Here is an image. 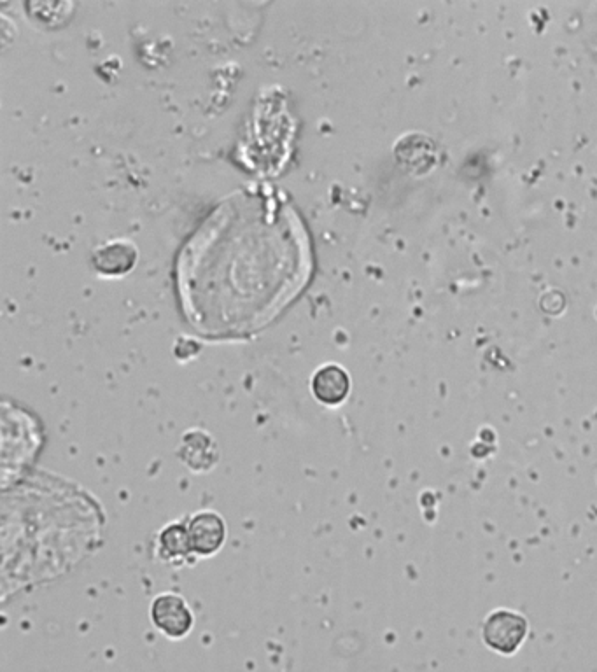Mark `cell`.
<instances>
[{
	"label": "cell",
	"mask_w": 597,
	"mask_h": 672,
	"mask_svg": "<svg viewBox=\"0 0 597 672\" xmlns=\"http://www.w3.org/2000/svg\"><path fill=\"white\" fill-rule=\"evenodd\" d=\"M482 636L489 648L503 655H512L519 650L527 636V622L524 616L508 609H498L487 616Z\"/></svg>",
	"instance_id": "obj_1"
},
{
	"label": "cell",
	"mask_w": 597,
	"mask_h": 672,
	"mask_svg": "<svg viewBox=\"0 0 597 672\" xmlns=\"http://www.w3.org/2000/svg\"><path fill=\"white\" fill-rule=\"evenodd\" d=\"M151 620L165 636L184 637L193 627V613L183 597L160 594L151 604Z\"/></svg>",
	"instance_id": "obj_2"
},
{
	"label": "cell",
	"mask_w": 597,
	"mask_h": 672,
	"mask_svg": "<svg viewBox=\"0 0 597 672\" xmlns=\"http://www.w3.org/2000/svg\"><path fill=\"white\" fill-rule=\"evenodd\" d=\"M191 552L198 555H214L225 545V520L216 511H200L188 522Z\"/></svg>",
	"instance_id": "obj_3"
},
{
	"label": "cell",
	"mask_w": 597,
	"mask_h": 672,
	"mask_svg": "<svg viewBox=\"0 0 597 672\" xmlns=\"http://www.w3.org/2000/svg\"><path fill=\"white\" fill-rule=\"evenodd\" d=\"M310 385L319 403L338 406L351 392V377L340 364L328 363L314 373Z\"/></svg>",
	"instance_id": "obj_4"
},
{
	"label": "cell",
	"mask_w": 597,
	"mask_h": 672,
	"mask_svg": "<svg viewBox=\"0 0 597 672\" xmlns=\"http://www.w3.org/2000/svg\"><path fill=\"white\" fill-rule=\"evenodd\" d=\"M93 266L104 275H123L134 268L137 247L125 238H114L93 251Z\"/></svg>",
	"instance_id": "obj_5"
},
{
	"label": "cell",
	"mask_w": 597,
	"mask_h": 672,
	"mask_svg": "<svg viewBox=\"0 0 597 672\" xmlns=\"http://www.w3.org/2000/svg\"><path fill=\"white\" fill-rule=\"evenodd\" d=\"M181 459L193 471H207L218 461V447L212 436L200 429L184 434Z\"/></svg>",
	"instance_id": "obj_6"
},
{
	"label": "cell",
	"mask_w": 597,
	"mask_h": 672,
	"mask_svg": "<svg viewBox=\"0 0 597 672\" xmlns=\"http://www.w3.org/2000/svg\"><path fill=\"white\" fill-rule=\"evenodd\" d=\"M191 553L190 534L188 525L170 524L158 536V555L160 559L172 560L188 559Z\"/></svg>",
	"instance_id": "obj_7"
}]
</instances>
